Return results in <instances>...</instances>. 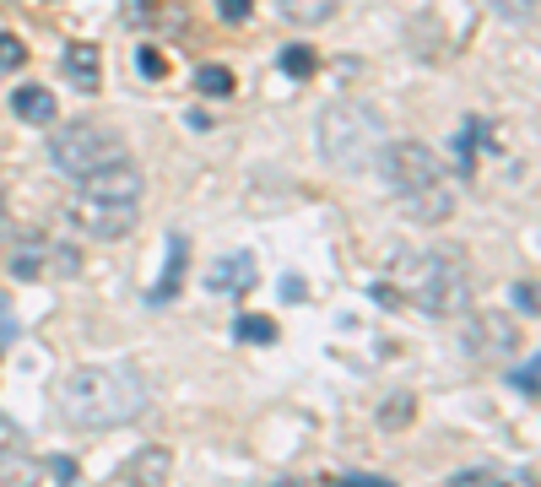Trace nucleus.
<instances>
[{"instance_id":"obj_1","label":"nucleus","mask_w":541,"mask_h":487,"mask_svg":"<svg viewBox=\"0 0 541 487\" xmlns=\"http://www.w3.org/2000/svg\"><path fill=\"white\" fill-rule=\"evenodd\" d=\"M55 412L82 433H109L147 412V385L130 363H82L55 379Z\"/></svg>"},{"instance_id":"obj_2","label":"nucleus","mask_w":541,"mask_h":487,"mask_svg":"<svg viewBox=\"0 0 541 487\" xmlns=\"http://www.w3.org/2000/svg\"><path fill=\"white\" fill-rule=\"evenodd\" d=\"M379 168H385L395 201L412 222H450L455 206H460V190H455V174L444 168V157L422 141H390L379 152Z\"/></svg>"},{"instance_id":"obj_3","label":"nucleus","mask_w":541,"mask_h":487,"mask_svg":"<svg viewBox=\"0 0 541 487\" xmlns=\"http://www.w3.org/2000/svg\"><path fill=\"white\" fill-rule=\"evenodd\" d=\"M141 190H147V179H141V168L130 163V157L114 168H98V174H87L82 190H76L71 222L87 239H125L141 217Z\"/></svg>"},{"instance_id":"obj_4","label":"nucleus","mask_w":541,"mask_h":487,"mask_svg":"<svg viewBox=\"0 0 541 487\" xmlns=\"http://www.w3.org/2000/svg\"><path fill=\"white\" fill-rule=\"evenodd\" d=\"M390 287L422 314H460L471 304L466 260L450 249H401L390 260Z\"/></svg>"},{"instance_id":"obj_5","label":"nucleus","mask_w":541,"mask_h":487,"mask_svg":"<svg viewBox=\"0 0 541 487\" xmlns=\"http://www.w3.org/2000/svg\"><path fill=\"white\" fill-rule=\"evenodd\" d=\"M385 120H379L374 109H363V103H331V109L320 114V152L331 168H347V174H363V168L379 163V152H385Z\"/></svg>"},{"instance_id":"obj_6","label":"nucleus","mask_w":541,"mask_h":487,"mask_svg":"<svg viewBox=\"0 0 541 487\" xmlns=\"http://www.w3.org/2000/svg\"><path fill=\"white\" fill-rule=\"evenodd\" d=\"M125 157H130L125 141L98 120H76V125H65V130L49 136V168L65 174V179H76V184H82L87 174H98V168L125 163Z\"/></svg>"},{"instance_id":"obj_7","label":"nucleus","mask_w":541,"mask_h":487,"mask_svg":"<svg viewBox=\"0 0 541 487\" xmlns=\"http://www.w3.org/2000/svg\"><path fill=\"white\" fill-rule=\"evenodd\" d=\"M466 347L477 352V358H509V352L520 347V331H514V320H504V314H477Z\"/></svg>"},{"instance_id":"obj_8","label":"nucleus","mask_w":541,"mask_h":487,"mask_svg":"<svg viewBox=\"0 0 541 487\" xmlns=\"http://www.w3.org/2000/svg\"><path fill=\"white\" fill-rule=\"evenodd\" d=\"M206 282H211V293H228V298L249 293V287H255V255H249V249L217 255V266L206 271Z\"/></svg>"},{"instance_id":"obj_9","label":"nucleus","mask_w":541,"mask_h":487,"mask_svg":"<svg viewBox=\"0 0 541 487\" xmlns=\"http://www.w3.org/2000/svg\"><path fill=\"white\" fill-rule=\"evenodd\" d=\"M49 260H55L60 271L76 266L71 255H55V239H22L17 249H11V271H17V276H44Z\"/></svg>"},{"instance_id":"obj_10","label":"nucleus","mask_w":541,"mask_h":487,"mask_svg":"<svg viewBox=\"0 0 541 487\" xmlns=\"http://www.w3.org/2000/svg\"><path fill=\"white\" fill-rule=\"evenodd\" d=\"M168 471H174V455H168L163 444H147V450L125 466V487H163Z\"/></svg>"},{"instance_id":"obj_11","label":"nucleus","mask_w":541,"mask_h":487,"mask_svg":"<svg viewBox=\"0 0 541 487\" xmlns=\"http://www.w3.org/2000/svg\"><path fill=\"white\" fill-rule=\"evenodd\" d=\"M184 266H190V239H168L163 276H157V287L147 293V304H168V298L179 293V282H184Z\"/></svg>"},{"instance_id":"obj_12","label":"nucleus","mask_w":541,"mask_h":487,"mask_svg":"<svg viewBox=\"0 0 541 487\" xmlns=\"http://www.w3.org/2000/svg\"><path fill=\"white\" fill-rule=\"evenodd\" d=\"M11 114H17V120H28V125H49V120H55V92L38 87V82L17 87V92H11Z\"/></svg>"},{"instance_id":"obj_13","label":"nucleus","mask_w":541,"mask_h":487,"mask_svg":"<svg viewBox=\"0 0 541 487\" xmlns=\"http://www.w3.org/2000/svg\"><path fill=\"white\" fill-rule=\"evenodd\" d=\"M98 65H103V55H98V44H71L65 49V76H71L82 92H98Z\"/></svg>"},{"instance_id":"obj_14","label":"nucleus","mask_w":541,"mask_h":487,"mask_svg":"<svg viewBox=\"0 0 541 487\" xmlns=\"http://www.w3.org/2000/svg\"><path fill=\"white\" fill-rule=\"evenodd\" d=\"M276 6H282V17L293 28H320V22H331L341 11V0H276Z\"/></svg>"},{"instance_id":"obj_15","label":"nucleus","mask_w":541,"mask_h":487,"mask_svg":"<svg viewBox=\"0 0 541 487\" xmlns=\"http://www.w3.org/2000/svg\"><path fill=\"white\" fill-rule=\"evenodd\" d=\"M314 65H320V55H314L309 44H287L282 55H276V71H282V76H293V82H309V76H314Z\"/></svg>"},{"instance_id":"obj_16","label":"nucleus","mask_w":541,"mask_h":487,"mask_svg":"<svg viewBox=\"0 0 541 487\" xmlns=\"http://www.w3.org/2000/svg\"><path fill=\"white\" fill-rule=\"evenodd\" d=\"M233 336L249 341V347H271V341H276V320H266V314H239V320H233Z\"/></svg>"},{"instance_id":"obj_17","label":"nucleus","mask_w":541,"mask_h":487,"mask_svg":"<svg viewBox=\"0 0 541 487\" xmlns=\"http://www.w3.org/2000/svg\"><path fill=\"white\" fill-rule=\"evenodd\" d=\"M195 92H201V98H228L233 71H228V65H201V71H195Z\"/></svg>"},{"instance_id":"obj_18","label":"nucleus","mask_w":541,"mask_h":487,"mask_svg":"<svg viewBox=\"0 0 541 487\" xmlns=\"http://www.w3.org/2000/svg\"><path fill=\"white\" fill-rule=\"evenodd\" d=\"M487 6H493L504 22H514V28H525V33H531V28H536V11H541V0H487Z\"/></svg>"},{"instance_id":"obj_19","label":"nucleus","mask_w":541,"mask_h":487,"mask_svg":"<svg viewBox=\"0 0 541 487\" xmlns=\"http://www.w3.org/2000/svg\"><path fill=\"white\" fill-rule=\"evenodd\" d=\"M33 477H38V471H33V460H22V455H0V487H33Z\"/></svg>"},{"instance_id":"obj_20","label":"nucleus","mask_w":541,"mask_h":487,"mask_svg":"<svg viewBox=\"0 0 541 487\" xmlns=\"http://www.w3.org/2000/svg\"><path fill=\"white\" fill-rule=\"evenodd\" d=\"M450 487H520V482H509V477H498V471H460V477ZM531 487V482H525Z\"/></svg>"},{"instance_id":"obj_21","label":"nucleus","mask_w":541,"mask_h":487,"mask_svg":"<svg viewBox=\"0 0 541 487\" xmlns=\"http://www.w3.org/2000/svg\"><path fill=\"white\" fill-rule=\"evenodd\" d=\"M22 60H28V44L11 33H0V71H22Z\"/></svg>"},{"instance_id":"obj_22","label":"nucleus","mask_w":541,"mask_h":487,"mask_svg":"<svg viewBox=\"0 0 541 487\" xmlns=\"http://www.w3.org/2000/svg\"><path fill=\"white\" fill-rule=\"evenodd\" d=\"M536 374H541V363H536V358H525V368H514V374H509V379H514V390H520L525 401H536V390H541V385H536Z\"/></svg>"},{"instance_id":"obj_23","label":"nucleus","mask_w":541,"mask_h":487,"mask_svg":"<svg viewBox=\"0 0 541 487\" xmlns=\"http://www.w3.org/2000/svg\"><path fill=\"white\" fill-rule=\"evenodd\" d=\"M136 65H141V76H147V82H163V76H168V65H163L157 49H136Z\"/></svg>"},{"instance_id":"obj_24","label":"nucleus","mask_w":541,"mask_h":487,"mask_svg":"<svg viewBox=\"0 0 541 487\" xmlns=\"http://www.w3.org/2000/svg\"><path fill=\"white\" fill-rule=\"evenodd\" d=\"M17 341V309H11V298H0V352Z\"/></svg>"},{"instance_id":"obj_25","label":"nucleus","mask_w":541,"mask_h":487,"mask_svg":"<svg viewBox=\"0 0 541 487\" xmlns=\"http://www.w3.org/2000/svg\"><path fill=\"white\" fill-rule=\"evenodd\" d=\"M249 11H255V0H217L222 22H249Z\"/></svg>"},{"instance_id":"obj_26","label":"nucleus","mask_w":541,"mask_h":487,"mask_svg":"<svg viewBox=\"0 0 541 487\" xmlns=\"http://www.w3.org/2000/svg\"><path fill=\"white\" fill-rule=\"evenodd\" d=\"M514 309H520L525 320H536V282H514Z\"/></svg>"},{"instance_id":"obj_27","label":"nucleus","mask_w":541,"mask_h":487,"mask_svg":"<svg viewBox=\"0 0 541 487\" xmlns=\"http://www.w3.org/2000/svg\"><path fill=\"white\" fill-rule=\"evenodd\" d=\"M406 412H412V401H406V396L395 401V406L385 401V412H379V423H385V428H406V423H412V417H406Z\"/></svg>"},{"instance_id":"obj_28","label":"nucleus","mask_w":541,"mask_h":487,"mask_svg":"<svg viewBox=\"0 0 541 487\" xmlns=\"http://www.w3.org/2000/svg\"><path fill=\"white\" fill-rule=\"evenodd\" d=\"M303 293H309V287H303V282H298V276H282V298H287V304H298V298H303Z\"/></svg>"},{"instance_id":"obj_29","label":"nucleus","mask_w":541,"mask_h":487,"mask_svg":"<svg viewBox=\"0 0 541 487\" xmlns=\"http://www.w3.org/2000/svg\"><path fill=\"white\" fill-rule=\"evenodd\" d=\"M331 487H390L385 477H341V482H331Z\"/></svg>"},{"instance_id":"obj_30","label":"nucleus","mask_w":541,"mask_h":487,"mask_svg":"<svg viewBox=\"0 0 541 487\" xmlns=\"http://www.w3.org/2000/svg\"><path fill=\"white\" fill-rule=\"evenodd\" d=\"M0 239H6V195H0Z\"/></svg>"}]
</instances>
